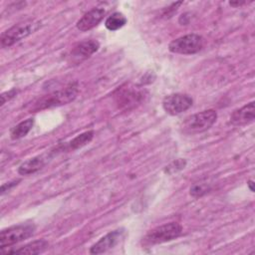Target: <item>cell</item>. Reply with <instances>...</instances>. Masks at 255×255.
Instances as JSON below:
<instances>
[{
    "mask_svg": "<svg viewBox=\"0 0 255 255\" xmlns=\"http://www.w3.org/2000/svg\"><path fill=\"white\" fill-rule=\"evenodd\" d=\"M105 14H106L105 9L93 8L92 10L84 14V16L77 22L76 24L77 29L82 32H86L95 28L104 19Z\"/></svg>",
    "mask_w": 255,
    "mask_h": 255,
    "instance_id": "obj_10",
    "label": "cell"
},
{
    "mask_svg": "<svg viewBox=\"0 0 255 255\" xmlns=\"http://www.w3.org/2000/svg\"><path fill=\"white\" fill-rule=\"evenodd\" d=\"M247 184H248V186H249V189L253 192V191H254V188H253V180H249Z\"/></svg>",
    "mask_w": 255,
    "mask_h": 255,
    "instance_id": "obj_23",
    "label": "cell"
},
{
    "mask_svg": "<svg viewBox=\"0 0 255 255\" xmlns=\"http://www.w3.org/2000/svg\"><path fill=\"white\" fill-rule=\"evenodd\" d=\"M186 165V160L185 159H182V158H178L174 161H172L170 164H168L165 169H164V172L165 173H168V174H172L174 172H177L181 169H183Z\"/></svg>",
    "mask_w": 255,
    "mask_h": 255,
    "instance_id": "obj_18",
    "label": "cell"
},
{
    "mask_svg": "<svg viewBox=\"0 0 255 255\" xmlns=\"http://www.w3.org/2000/svg\"><path fill=\"white\" fill-rule=\"evenodd\" d=\"M217 120V113L214 110H206L186 118L181 130L186 134H196L209 129Z\"/></svg>",
    "mask_w": 255,
    "mask_h": 255,
    "instance_id": "obj_4",
    "label": "cell"
},
{
    "mask_svg": "<svg viewBox=\"0 0 255 255\" xmlns=\"http://www.w3.org/2000/svg\"><path fill=\"white\" fill-rule=\"evenodd\" d=\"M34 126V119H27L18 125H16L10 131V137L12 139H20L28 134Z\"/></svg>",
    "mask_w": 255,
    "mask_h": 255,
    "instance_id": "obj_15",
    "label": "cell"
},
{
    "mask_svg": "<svg viewBox=\"0 0 255 255\" xmlns=\"http://www.w3.org/2000/svg\"><path fill=\"white\" fill-rule=\"evenodd\" d=\"M245 3H246L245 1H230L229 5L232 6V7H238V6H241V5L245 4Z\"/></svg>",
    "mask_w": 255,
    "mask_h": 255,
    "instance_id": "obj_22",
    "label": "cell"
},
{
    "mask_svg": "<svg viewBox=\"0 0 255 255\" xmlns=\"http://www.w3.org/2000/svg\"><path fill=\"white\" fill-rule=\"evenodd\" d=\"M41 27V22L35 19L19 22L11 28L4 31L0 36V43L2 48L11 47L15 43L25 39L29 35L36 32Z\"/></svg>",
    "mask_w": 255,
    "mask_h": 255,
    "instance_id": "obj_2",
    "label": "cell"
},
{
    "mask_svg": "<svg viewBox=\"0 0 255 255\" xmlns=\"http://www.w3.org/2000/svg\"><path fill=\"white\" fill-rule=\"evenodd\" d=\"M17 182H19V180H14V181L7 182V183L2 184V186H1V194L3 195L6 191H9L13 186L17 185Z\"/></svg>",
    "mask_w": 255,
    "mask_h": 255,
    "instance_id": "obj_21",
    "label": "cell"
},
{
    "mask_svg": "<svg viewBox=\"0 0 255 255\" xmlns=\"http://www.w3.org/2000/svg\"><path fill=\"white\" fill-rule=\"evenodd\" d=\"M203 47V38L198 34H187L172 40L168 45V50L174 54L193 55L198 53Z\"/></svg>",
    "mask_w": 255,
    "mask_h": 255,
    "instance_id": "obj_6",
    "label": "cell"
},
{
    "mask_svg": "<svg viewBox=\"0 0 255 255\" xmlns=\"http://www.w3.org/2000/svg\"><path fill=\"white\" fill-rule=\"evenodd\" d=\"M48 161V154L37 155L31 157L24 162H22L18 167V173L21 175H29L34 174L40 169H42Z\"/></svg>",
    "mask_w": 255,
    "mask_h": 255,
    "instance_id": "obj_12",
    "label": "cell"
},
{
    "mask_svg": "<svg viewBox=\"0 0 255 255\" xmlns=\"http://www.w3.org/2000/svg\"><path fill=\"white\" fill-rule=\"evenodd\" d=\"M123 237V230H114L103 236L90 248L91 254H101L116 247Z\"/></svg>",
    "mask_w": 255,
    "mask_h": 255,
    "instance_id": "obj_9",
    "label": "cell"
},
{
    "mask_svg": "<svg viewBox=\"0 0 255 255\" xmlns=\"http://www.w3.org/2000/svg\"><path fill=\"white\" fill-rule=\"evenodd\" d=\"M49 246V243L44 240H36L33 242H30L24 246L19 247L18 249L14 250H7V251H2L4 254H27V255H33V254H40L44 252Z\"/></svg>",
    "mask_w": 255,
    "mask_h": 255,
    "instance_id": "obj_13",
    "label": "cell"
},
{
    "mask_svg": "<svg viewBox=\"0 0 255 255\" xmlns=\"http://www.w3.org/2000/svg\"><path fill=\"white\" fill-rule=\"evenodd\" d=\"M127 22L128 19L124 14L120 12H115L106 19L105 26L110 31H117L124 27L127 24Z\"/></svg>",
    "mask_w": 255,
    "mask_h": 255,
    "instance_id": "obj_16",
    "label": "cell"
},
{
    "mask_svg": "<svg viewBox=\"0 0 255 255\" xmlns=\"http://www.w3.org/2000/svg\"><path fill=\"white\" fill-rule=\"evenodd\" d=\"M79 93V88L77 83H72L66 88L52 92L38 99L31 107V112H39L46 109H51L54 107H59L67 105L73 102Z\"/></svg>",
    "mask_w": 255,
    "mask_h": 255,
    "instance_id": "obj_1",
    "label": "cell"
},
{
    "mask_svg": "<svg viewBox=\"0 0 255 255\" xmlns=\"http://www.w3.org/2000/svg\"><path fill=\"white\" fill-rule=\"evenodd\" d=\"M94 137V131L93 130H88L85 132H82L81 134L75 136L72 140H70L67 144H64L61 148V146L58 147L59 150L64 151V150H76L78 148H81L88 144Z\"/></svg>",
    "mask_w": 255,
    "mask_h": 255,
    "instance_id": "obj_14",
    "label": "cell"
},
{
    "mask_svg": "<svg viewBox=\"0 0 255 255\" xmlns=\"http://www.w3.org/2000/svg\"><path fill=\"white\" fill-rule=\"evenodd\" d=\"M16 95H17V91H16L15 89L3 93V94L1 95V105L3 106L6 102H8V101L11 100L12 98H14Z\"/></svg>",
    "mask_w": 255,
    "mask_h": 255,
    "instance_id": "obj_20",
    "label": "cell"
},
{
    "mask_svg": "<svg viewBox=\"0 0 255 255\" xmlns=\"http://www.w3.org/2000/svg\"><path fill=\"white\" fill-rule=\"evenodd\" d=\"M210 190V186L206 183H194L190 187V195L194 198L201 197L205 193H207Z\"/></svg>",
    "mask_w": 255,
    "mask_h": 255,
    "instance_id": "obj_17",
    "label": "cell"
},
{
    "mask_svg": "<svg viewBox=\"0 0 255 255\" xmlns=\"http://www.w3.org/2000/svg\"><path fill=\"white\" fill-rule=\"evenodd\" d=\"M255 119V103L250 102L240 109L235 110L230 116V123L234 126H245Z\"/></svg>",
    "mask_w": 255,
    "mask_h": 255,
    "instance_id": "obj_11",
    "label": "cell"
},
{
    "mask_svg": "<svg viewBox=\"0 0 255 255\" xmlns=\"http://www.w3.org/2000/svg\"><path fill=\"white\" fill-rule=\"evenodd\" d=\"M182 232V226L177 222H169L149 230L141 240L143 246H153L169 242L177 238Z\"/></svg>",
    "mask_w": 255,
    "mask_h": 255,
    "instance_id": "obj_3",
    "label": "cell"
},
{
    "mask_svg": "<svg viewBox=\"0 0 255 255\" xmlns=\"http://www.w3.org/2000/svg\"><path fill=\"white\" fill-rule=\"evenodd\" d=\"M139 94H136V93H133V92H125L122 94L121 98H122V101L124 102V104H135L136 100L139 98Z\"/></svg>",
    "mask_w": 255,
    "mask_h": 255,
    "instance_id": "obj_19",
    "label": "cell"
},
{
    "mask_svg": "<svg viewBox=\"0 0 255 255\" xmlns=\"http://www.w3.org/2000/svg\"><path fill=\"white\" fill-rule=\"evenodd\" d=\"M35 226L30 223L18 224L3 229L0 233L1 250L30 238L35 233Z\"/></svg>",
    "mask_w": 255,
    "mask_h": 255,
    "instance_id": "obj_5",
    "label": "cell"
},
{
    "mask_svg": "<svg viewBox=\"0 0 255 255\" xmlns=\"http://www.w3.org/2000/svg\"><path fill=\"white\" fill-rule=\"evenodd\" d=\"M100 48V43L97 40H85L78 43L71 51L70 58L72 63L79 64L89 57H91L94 53H96Z\"/></svg>",
    "mask_w": 255,
    "mask_h": 255,
    "instance_id": "obj_8",
    "label": "cell"
},
{
    "mask_svg": "<svg viewBox=\"0 0 255 255\" xmlns=\"http://www.w3.org/2000/svg\"><path fill=\"white\" fill-rule=\"evenodd\" d=\"M193 105V100L186 94H170L162 101L163 110L170 116H177L187 111Z\"/></svg>",
    "mask_w": 255,
    "mask_h": 255,
    "instance_id": "obj_7",
    "label": "cell"
}]
</instances>
